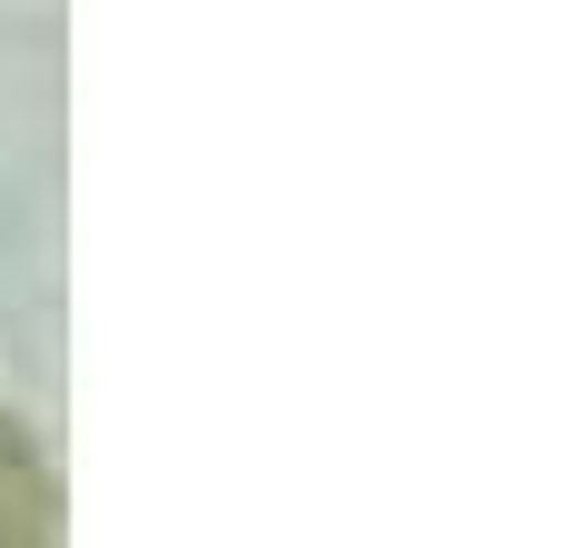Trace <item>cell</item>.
<instances>
[{
  "mask_svg": "<svg viewBox=\"0 0 568 548\" xmlns=\"http://www.w3.org/2000/svg\"><path fill=\"white\" fill-rule=\"evenodd\" d=\"M50 539H60V479L20 439V419H0V548H50Z\"/></svg>",
  "mask_w": 568,
  "mask_h": 548,
  "instance_id": "cell-1",
  "label": "cell"
}]
</instances>
